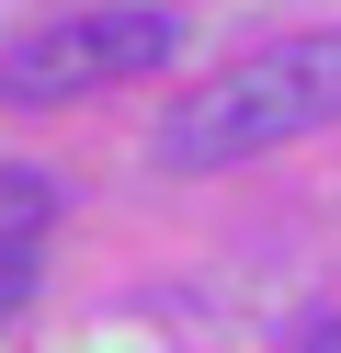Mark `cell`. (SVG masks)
<instances>
[{
  "label": "cell",
  "mask_w": 341,
  "mask_h": 353,
  "mask_svg": "<svg viewBox=\"0 0 341 353\" xmlns=\"http://www.w3.org/2000/svg\"><path fill=\"white\" fill-rule=\"evenodd\" d=\"M330 114H341V34H296V46H262L239 69H216L159 125V160L171 171H227V160H262V148L330 125Z\"/></svg>",
  "instance_id": "6da1fadb"
},
{
  "label": "cell",
  "mask_w": 341,
  "mask_h": 353,
  "mask_svg": "<svg viewBox=\"0 0 341 353\" xmlns=\"http://www.w3.org/2000/svg\"><path fill=\"white\" fill-rule=\"evenodd\" d=\"M182 57V12L114 0V12H45L0 46V103H80L103 80H148Z\"/></svg>",
  "instance_id": "7a4b0ae2"
},
{
  "label": "cell",
  "mask_w": 341,
  "mask_h": 353,
  "mask_svg": "<svg viewBox=\"0 0 341 353\" xmlns=\"http://www.w3.org/2000/svg\"><path fill=\"white\" fill-rule=\"evenodd\" d=\"M23 285H34V251H0V319L23 307Z\"/></svg>",
  "instance_id": "3957f363"
}]
</instances>
